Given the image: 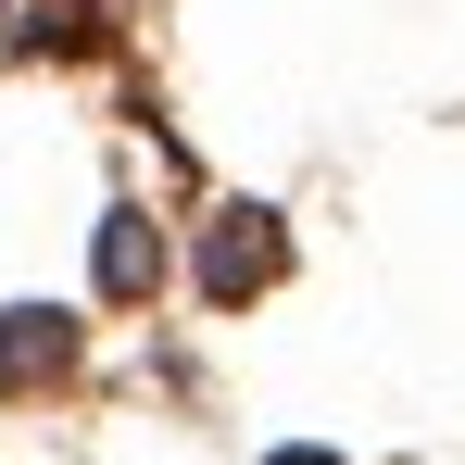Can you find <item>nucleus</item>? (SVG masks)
I'll return each mask as SVG.
<instances>
[{
  "mask_svg": "<svg viewBox=\"0 0 465 465\" xmlns=\"http://www.w3.org/2000/svg\"><path fill=\"white\" fill-rule=\"evenodd\" d=\"M277 465H340V453H314V440H290V453H277Z\"/></svg>",
  "mask_w": 465,
  "mask_h": 465,
  "instance_id": "4",
  "label": "nucleus"
},
{
  "mask_svg": "<svg viewBox=\"0 0 465 465\" xmlns=\"http://www.w3.org/2000/svg\"><path fill=\"white\" fill-rule=\"evenodd\" d=\"M152 277H163V239H152V214H114V227H101V290H114V302H139Z\"/></svg>",
  "mask_w": 465,
  "mask_h": 465,
  "instance_id": "3",
  "label": "nucleus"
},
{
  "mask_svg": "<svg viewBox=\"0 0 465 465\" xmlns=\"http://www.w3.org/2000/svg\"><path fill=\"white\" fill-rule=\"evenodd\" d=\"M64 365H76V327H64V314H0V390L64 378Z\"/></svg>",
  "mask_w": 465,
  "mask_h": 465,
  "instance_id": "2",
  "label": "nucleus"
},
{
  "mask_svg": "<svg viewBox=\"0 0 465 465\" xmlns=\"http://www.w3.org/2000/svg\"><path fill=\"white\" fill-rule=\"evenodd\" d=\"M277 264H290V239H277V214H264V202H239L227 227L202 239V290H214V302H252V290H277Z\"/></svg>",
  "mask_w": 465,
  "mask_h": 465,
  "instance_id": "1",
  "label": "nucleus"
}]
</instances>
